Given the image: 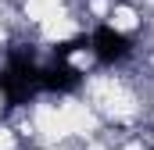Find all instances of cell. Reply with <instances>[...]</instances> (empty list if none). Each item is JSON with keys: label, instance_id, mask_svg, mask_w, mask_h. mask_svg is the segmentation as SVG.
Wrapping results in <instances>:
<instances>
[{"label": "cell", "instance_id": "obj_1", "mask_svg": "<svg viewBox=\"0 0 154 150\" xmlns=\"http://www.w3.org/2000/svg\"><path fill=\"white\" fill-rule=\"evenodd\" d=\"M32 93H39V64L32 61V54L14 50L0 72V97L7 100V107H22Z\"/></svg>", "mask_w": 154, "mask_h": 150}, {"label": "cell", "instance_id": "obj_2", "mask_svg": "<svg viewBox=\"0 0 154 150\" xmlns=\"http://www.w3.org/2000/svg\"><path fill=\"white\" fill-rule=\"evenodd\" d=\"M90 50L97 54L100 64H115L122 57H129L133 39L125 36V32H118V29H111V25H97L93 36H90Z\"/></svg>", "mask_w": 154, "mask_h": 150}, {"label": "cell", "instance_id": "obj_3", "mask_svg": "<svg viewBox=\"0 0 154 150\" xmlns=\"http://www.w3.org/2000/svg\"><path fill=\"white\" fill-rule=\"evenodd\" d=\"M82 82V72L72 68L68 61H54L50 68H39V89L47 93H72Z\"/></svg>", "mask_w": 154, "mask_h": 150}]
</instances>
